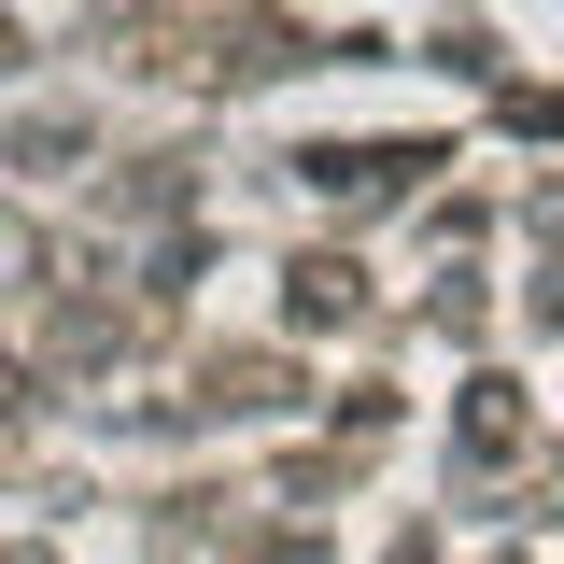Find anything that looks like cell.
<instances>
[{"label": "cell", "instance_id": "1", "mask_svg": "<svg viewBox=\"0 0 564 564\" xmlns=\"http://www.w3.org/2000/svg\"><path fill=\"white\" fill-rule=\"evenodd\" d=\"M352 311H367V269L352 254H296L282 269V325H352Z\"/></svg>", "mask_w": 564, "mask_h": 564}, {"label": "cell", "instance_id": "2", "mask_svg": "<svg viewBox=\"0 0 564 564\" xmlns=\"http://www.w3.org/2000/svg\"><path fill=\"white\" fill-rule=\"evenodd\" d=\"M452 452H466V466H508V452H522V381H466V423H452Z\"/></svg>", "mask_w": 564, "mask_h": 564}, {"label": "cell", "instance_id": "3", "mask_svg": "<svg viewBox=\"0 0 564 564\" xmlns=\"http://www.w3.org/2000/svg\"><path fill=\"white\" fill-rule=\"evenodd\" d=\"M508 128H522V141H564V85H508Z\"/></svg>", "mask_w": 564, "mask_h": 564}, {"label": "cell", "instance_id": "4", "mask_svg": "<svg viewBox=\"0 0 564 564\" xmlns=\"http://www.w3.org/2000/svg\"><path fill=\"white\" fill-rule=\"evenodd\" d=\"M0 282H29V226H0Z\"/></svg>", "mask_w": 564, "mask_h": 564}]
</instances>
